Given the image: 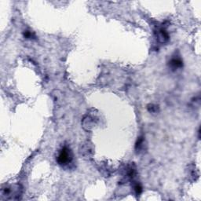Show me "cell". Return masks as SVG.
I'll list each match as a JSON object with an SVG mask.
<instances>
[{
	"mask_svg": "<svg viewBox=\"0 0 201 201\" xmlns=\"http://www.w3.org/2000/svg\"><path fill=\"white\" fill-rule=\"evenodd\" d=\"M22 189L21 185H14L6 186L2 189V196L7 199H19L21 196Z\"/></svg>",
	"mask_w": 201,
	"mask_h": 201,
	"instance_id": "1",
	"label": "cell"
},
{
	"mask_svg": "<svg viewBox=\"0 0 201 201\" xmlns=\"http://www.w3.org/2000/svg\"><path fill=\"white\" fill-rule=\"evenodd\" d=\"M72 160L73 154L70 148L65 146L60 150L59 154L57 158V161L59 165L62 166V167L68 166L72 162Z\"/></svg>",
	"mask_w": 201,
	"mask_h": 201,
	"instance_id": "2",
	"label": "cell"
},
{
	"mask_svg": "<svg viewBox=\"0 0 201 201\" xmlns=\"http://www.w3.org/2000/svg\"><path fill=\"white\" fill-rule=\"evenodd\" d=\"M169 66L171 69L173 70H177L178 69H181L183 66V61L179 57L175 56V57H172L171 61H169Z\"/></svg>",
	"mask_w": 201,
	"mask_h": 201,
	"instance_id": "3",
	"label": "cell"
},
{
	"mask_svg": "<svg viewBox=\"0 0 201 201\" xmlns=\"http://www.w3.org/2000/svg\"><path fill=\"white\" fill-rule=\"evenodd\" d=\"M156 37H157L158 41L162 43H167L169 40V35L164 28H160L156 32Z\"/></svg>",
	"mask_w": 201,
	"mask_h": 201,
	"instance_id": "4",
	"label": "cell"
},
{
	"mask_svg": "<svg viewBox=\"0 0 201 201\" xmlns=\"http://www.w3.org/2000/svg\"><path fill=\"white\" fill-rule=\"evenodd\" d=\"M24 37L25 38V39H27V40H35L36 38V36L34 32L27 30V31H24Z\"/></svg>",
	"mask_w": 201,
	"mask_h": 201,
	"instance_id": "5",
	"label": "cell"
},
{
	"mask_svg": "<svg viewBox=\"0 0 201 201\" xmlns=\"http://www.w3.org/2000/svg\"><path fill=\"white\" fill-rule=\"evenodd\" d=\"M144 144V138L143 137H140L138 138V141L136 142V145H135V149L138 151V150H141L142 147L143 146Z\"/></svg>",
	"mask_w": 201,
	"mask_h": 201,
	"instance_id": "6",
	"label": "cell"
},
{
	"mask_svg": "<svg viewBox=\"0 0 201 201\" xmlns=\"http://www.w3.org/2000/svg\"><path fill=\"white\" fill-rule=\"evenodd\" d=\"M134 192H135V193H136L137 196H139L141 193H142V186L140 185V184L138 183V182L134 183Z\"/></svg>",
	"mask_w": 201,
	"mask_h": 201,
	"instance_id": "7",
	"label": "cell"
},
{
	"mask_svg": "<svg viewBox=\"0 0 201 201\" xmlns=\"http://www.w3.org/2000/svg\"><path fill=\"white\" fill-rule=\"evenodd\" d=\"M148 110L151 113H156L158 111V106L154 105H148Z\"/></svg>",
	"mask_w": 201,
	"mask_h": 201,
	"instance_id": "8",
	"label": "cell"
}]
</instances>
